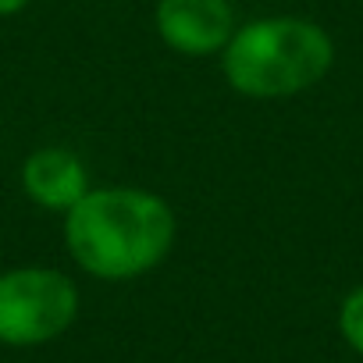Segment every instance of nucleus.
<instances>
[{
	"label": "nucleus",
	"mask_w": 363,
	"mask_h": 363,
	"mask_svg": "<svg viewBox=\"0 0 363 363\" xmlns=\"http://www.w3.org/2000/svg\"><path fill=\"white\" fill-rule=\"evenodd\" d=\"M33 0H0V18H11V15H22Z\"/></svg>",
	"instance_id": "0eeeda50"
},
{
	"label": "nucleus",
	"mask_w": 363,
	"mask_h": 363,
	"mask_svg": "<svg viewBox=\"0 0 363 363\" xmlns=\"http://www.w3.org/2000/svg\"><path fill=\"white\" fill-rule=\"evenodd\" d=\"M178 239L171 203L139 186H93L65 214V246L96 281H132L157 271Z\"/></svg>",
	"instance_id": "f257e3e1"
},
{
	"label": "nucleus",
	"mask_w": 363,
	"mask_h": 363,
	"mask_svg": "<svg viewBox=\"0 0 363 363\" xmlns=\"http://www.w3.org/2000/svg\"><path fill=\"white\" fill-rule=\"evenodd\" d=\"M75 278L57 267L26 264L0 271V345L36 349L61 338L79 317Z\"/></svg>",
	"instance_id": "7ed1b4c3"
},
{
	"label": "nucleus",
	"mask_w": 363,
	"mask_h": 363,
	"mask_svg": "<svg viewBox=\"0 0 363 363\" xmlns=\"http://www.w3.org/2000/svg\"><path fill=\"white\" fill-rule=\"evenodd\" d=\"M22 193L29 196V203H36L40 211L50 214H68L89 189V167L86 160L68 150V146H40L22 160Z\"/></svg>",
	"instance_id": "39448f33"
},
{
	"label": "nucleus",
	"mask_w": 363,
	"mask_h": 363,
	"mask_svg": "<svg viewBox=\"0 0 363 363\" xmlns=\"http://www.w3.org/2000/svg\"><path fill=\"white\" fill-rule=\"evenodd\" d=\"M338 331L349 342V349H356L363 356V285H356L342 306H338Z\"/></svg>",
	"instance_id": "423d86ee"
},
{
	"label": "nucleus",
	"mask_w": 363,
	"mask_h": 363,
	"mask_svg": "<svg viewBox=\"0 0 363 363\" xmlns=\"http://www.w3.org/2000/svg\"><path fill=\"white\" fill-rule=\"evenodd\" d=\"M153 29L182 57H221L239 29L232 0H157Z\"/></svg>",
	"instance_id": "20e7f679"
},
{
	"label": "nucleus",
	"mask_w": 363,
	"mask_h": 363,
	"mask_svg": "<svg viewBox=\"0 0 363 363\" xmlns=\"http://www.w3.org/2000/svg\"><path fill=\"white\" fill-rule=\"evenodd\" d=\"M335 65V40L299 15H264L239 22L221 50L225 82L250 100H289L324 82Z\"/></svg>",
	"instance_id": "f03ea898"
}]
</instances>
